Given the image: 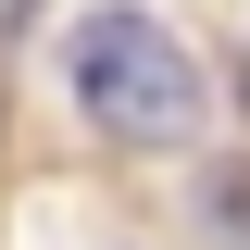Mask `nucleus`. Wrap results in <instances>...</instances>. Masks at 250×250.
Segmentation results:
<instances>
[{
    "instance_id": "1",
    "label": "nucleus",
    "mask_w": 250,
    "mask_h": 250,
    "mask_svg": "<svg viewBox=\"0 0 250 250\" xmlns=\"http://www.w3.org/2000/svg\"><path fill=\"white\" fill-rule=\"evenodd\" d=\"M62 88H75V113H88L100 138H125V150H188L200 113H213L188 38L163 25V13H138V0L75 13V38H62Z\"/></svg>"
}]
</instances>
